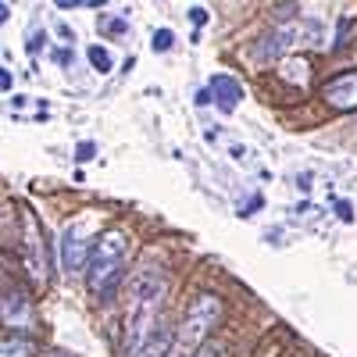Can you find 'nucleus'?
Returning a JSON list of instances; mask_svg holds the SVG:
<instances>
[{
    "instance_id": "obj_1",
    "label": "nucleus",
    "mask_w": 357,
    "mask_h": 357,
    "mask_svg": "<svg viewBox=\"0 0 357 357\" xmlns=\"http://www.w3.org/2000/svg\"><path fill=\"white\" fill-rule=\"evenodd\" d=\"M126 261H129V243L118 229H107L100 232L97 240V250L86 264V289L97 296V301H111L122 286V275H126Z\"/></svg>"
},
{
    "instance_id": "obj_2",
    "label": "nucleus",
    "mask_w": 357,
    "mask_h": 357,
    "mask_svg": "<svg viewBox=\"0 0 357 357\" xmlns=\"http://www.w3.org/2000/svg\"><path fill=\"white\" fill-rule=\"evenodd\" d=\"M22 268H25V279L33 282L36 289H47L50 282V272H54V257H50V247H47V236H43V225L36 218L33 207H22Z\"/></svg>"
},
{
    "instance_id": "obj_3",
    "label": "nucleus",
    "mask_w": 357,
    "mask_h": 357,
    "mask_svg": "<svg viewBox=\"0 0 357 357\" xmlns=\"http://www.w3.org/2000/svg\"><path fill=\"white\" fill-rule=\"evenodd\" d=\"M97 229L93 222H86V218H72L65 229H61V250H57V257H61V272L68 279H79L86 275V264L89 257H93L97 250Z\"/></svg>"
},
{
    "instance_id": "obj_4",
    "label": "nucleus",
    "mask_w": 357,
    "mask_h": 357,
    "mask_svg": "<svg viewBox=\"0 0 357 357\" xmlns=\"http://www.w3.org/2000/svg\"><path fill=\"white\" fill-rule=\"evenodd\" d=\"M218 318H222V301L215 293H200L197 301L190 304V311L183 314V325H178V343L197 354L200 347H207V336H211V329L218 325Z\"/></svg>"
},
{
    "instance_id": "obj_5",
    "label": "nucleus",
    "mask_w": 357,
    "mask_h": 357,
    "mask_svg": "<svg viewBox=\"0 0 357 357\" xmlns=\"http://www.w3.org/2000/svg\"><path fill=\"white\" fill-rule=\"evenodd\" d=\"M304 25H275L254 43V65H272V61H282V57L301 47V43H318L321 40V25L314 22L311 33H301Z\"/></svg>"
},
{
    "instance_id": "obj_6",
    "label": "nucleus",
    "mask_w": 357,
    "mask_h": 357,
    "mask_svg": "<svg viewBox=\"0 0 357 357\" xmlns=\"http://www.w3.org/2000/svg\"><path fill=\"white\" fill-rule=\"evenodd\" d=\"M321 100L333 111H357V72H343L321 86Z\"/></svg>"
},
{
    "instance_id": "obj_7",
    "label": "nucleus",
    "mask_w": 357,
    "mask_h": 357,
    "mask_svg": "<svg viewBox=\"0 0 357 357\" xmlns=\"http://www.w3.org/2000/svg\"><path fill=\"white\" fill-rule=\"evenodd\" d=\"M4 325H8V333H29L36 325L33 304H29V296H22L18 289L4 293Z\"/></svg>"
},
{
    "instance_id": "obj_8",
    "label": "nucleus",
    "mask_w": 357,
    "mask_h": 357,
    "mask_svg": "<svg viewBox=\"0 0 357 357\" xmlns=\"http://www.w3.org/2000/svg\"><path fill=\"white\" fill-rule=\"evenodd\" d=\"M211 93H215L218 111H222V114H232L236 104L243 100V86L236 82L232 75H215V79H211Z\"/></svg>"
},
{
    "instance_id": "obj_9",
    "label": "nucleus",
    "mask_w": 357,
    "mask_h": 357,
    "mask_svg": "<svg viewBox=\"0 0 357 357\" xmlns=\"http://www.w3.org/2000/svg\"><path fill=\"white\" fill-rule=\"evenodd\" d=\"M175 340H178V336H172V329H165V325H161V329H158L151 340H146L139 350H132L129 357H172Z\"/></svg>"
},
{
    "instance_id": "obj_10",
    "label": "nucleus",
    "mask_w": 357,
    "mask_h": 357,
    "mask_svg": "<svg viewBox=\"0 0 357 357\" xmlns=\"http://www.w3.org/2000/svg\"><path fill=\"white\" fill-rule=\"evenodd\" d=\"M36 354V340L29 333H8L0 343V357H33Z\"/></svg>"
},
{
    "instance_id": "obj_11",
    "label": "nucleus",
    "mask_w": 357,
    "mask_h": 357,
    "mask_svg": "<svg viewBox=\"0 0 357 357\" xmlns=\"http://www.w3.org/2000/svg\"><path fill=\"white\" fill-rule=\"evenodd\" d=\"M86 61H89V68L100 72V75H111V72H114V57H111V50L100 47V43L86 47Z\"/></svg>"
},
{
    "instance_id": "obj_12",
    "label": "nucleus",
    "mask_w": 357,
    "mask_h": 357,
    "mask_svg": "<svg viewBox=\"0 0 357 357\" xmlns=\"http://www.w3.org/2000/svg\"><path fill=\"white\" fill-rule=\"evenodd\" d=\"M172 43H175V36H172V29H158V33H154V40H151L154 54H165V50H172Z\"/></svg>"
},
{
    "instance_id": "obj_13",
    "label": "nucleus",
    "mask_w": 357,
    "mask_h": 357,
    "mask_svg": "<svg viewBox=\"0 0 357 357\" xmlns=\"http://www.w3.org/2000/svg\"><path fill=\"white\" fill-rule=\"evenodd\" d=\"M43 40H47V36H43V29H33V33H25V50H29V54H40V50H43Z\"/></svg>"
},
{
    "instance_id": "obj_14",
    "label": "nucleus",
    "mask_w": 357,
    "mask_h": 357,
    "mask_svg": "<svg viewBox=\"0 0 357 357\" xmlns=\"http://www.w3.org/2000/svg\"><path fill=\"white\" fill-rule=\"evenodd\" d=\"M50 57H54V65H61V68H72V57H75V54H72L68 47H54V50H50Z\"/></svg>"
},
{
    "instance_id": "obj_15",
    "label": "nucleus",
    "mask_w": 357,
    "mask_h": 357,
    "mask_svg": "<svg viewBox=\"0 0 357 357\" xmlns=\"http://www.w3.org/2000/svg\"><path fill=\"white\" fill-rule=\"evenodd\" d=\"M93 154H97V143H93V139H82V143L75 146V161H89Z\"/></svg>"
},
{
    "instance_id": "obj_16",
    "label": "nucleus",
    "mask_w": 357,
    "mask_h": 357,
    "mask_svg": "<svg viewBox=\"0 0 357 357\" xmlns=\"http://www.w3.org/2000/svg\"><path fill=\"white\" fill-rule=\"evenodd\" d=\"M333 207H336V215H340L343 222H354V207H350V200L336 197V200H333Z\"/></svg>"
},
{
    "instance_id": "obj_17",
    "label": "nucleus",
    "mask_w": 357,
    "mask_h": 357,
    "mask_svg": "<svg viewBox=\"0 0 357 357\" xmlns=\"http://www.w3.org/2000/svg\"><path fill=\"white\" fill-rule=\"evenodd\" d=\"M104 33H107V36H126L129 29H126L122 18H111V22H104Z\"/></svg>"
},
{
    "instance_id": "obj_18",
    "label": "nucleus",
    "mask_w": 357,
    "mask_h": 357,
    "mask_svg": "<svg viewBox=\"0 0 357 357\" xmlns=\"http://www.w3.org/2000/svg\"><path fill=\"white\" fill-rule=\"evenodd\" d=\"M350 29H354V22L350 18H340V33H336V43L333 47H343V40L350 36Z\"/></svg>"
},
{
    "instance_id": "obj_19",
    "label": "nucleus",
    "mask_w": 357,
    "mask_h": 357,
    "mask_svg": "<svg viewBox=\"0 0 357 357\" xmlns=\"http://www.w3.org/2000/svg\"><path fill=\"white\" fill-rule=\"evenodd\" d=\"M190 22L197 25V33H200V25H207V11L204 8H190Z\"/></svg>"
},
{
    "instance_id": "obj_20",
    "label": "nucleus",
    "mask_w": 357,
    "mask_h": 357,
    "mask_svg": "<svg viewBox=\"0 0 357 357\" xmlns=\"http://www.w3.org/2000/svg\"><path fill=\"white\" fill-rule=\"evenodd\" d=\"M247 200H250V204L243 207L240 215H250V211H261V207H264V197H261V193H254V197H247Z\"/></svg>"
},
{
    "instance_id": "obj_21",
    "label": "nucleus",
    "mask_w": 357,
    "mask_h": 357,
    "mask_svg": "<svg viewBox=\"0 0 357 357\" xmlns=\"http://www.w3.org/2000/svg\"><path fill=\"white\" fill-rule=\"evenodd\" d=\"M193 100H197V107H204V104H211V100H215V93H211V86H207V89H197V97H193Z\"/></svg>"
},
{
    "instance_id": "obj_22",
    "label": "nucleus",
    "mask_w": 357,
    "mask_h": 357,
    "mask_svg": "<svg viewBox=\"0 0 357 357\" xmlns=\"http://www.w3.org/2000/svg\"><path fill=\"white\" fill-rule=\"evenodd\" d=\"M190 357H222V350L207 343V347H200V350H197V354H190Z\"/></svg>"
},
{
    "instance_id": "obj_23",
    "label": "nucleus",
    "mask_w": 357,
    "mask_h": 357,
    "mask_svg": "<svg viewBox=\"0 0 357 357\" xmlns=\"http://www.w3.org/2000/svg\"><path fill=\"white\" fill-rule=\"evenodd\" d=\"M0 89H4V93L11 89V68H4V72H0Z\"/></svg>"
},
{
    "instance_id": "obj_24",
    "label": "nucleus",
    "mask_w": 357,
    "mask_h": 357,
    "mask_svg": "<svg viewBox=\"0 0 357 357\" xmlns=\"http://www.w3.org/2000/svg\"><path fill=\"white\" fill-rule=\"evenodd\" d=\"M43 357H72V354H68V350H47Z\"/></svg>"
}]
</instances>
